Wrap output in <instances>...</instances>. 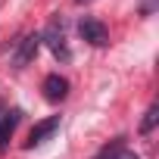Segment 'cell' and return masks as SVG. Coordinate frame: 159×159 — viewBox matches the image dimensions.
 I'll return each instance as SVG.
<instances>
[{
	"instance_id": "cell-4",
	"label": "cell",
	"mask_w": 159,
	"mask_h": 159,
	"mask_svg": "<svg viewBox=\"0 0 159 159\" xmlns=\"http://www.w3.org/2000/svg\"><path fill=\"white\" fill-rule=\"evenodd\" d=\"M66 94H69V81L62 75H47L44 78V97L50 100V103H59V100H66Z\"/></svg>"
},
{
	"instance_id": "cell-11",
	"label": "cell",
	"mask_w": 159,
	"mask_h": 159,
	"mask_svg": "<svg viewBox=\"0 0 159 159\" xmlns=\"http://www.w3.org/2000/svg\"><path fill=\"white\" fill-rule=\"evenodd\" d=\"M3 112H7V109H3V103H0V119H3Z\"/></svg>"
},
{
	"instance_id": "cell-10",
	"label": "cell",
	"mask_w": 159,
	"mask_h": 159,
	"mask_svg": "<svg viewBox=\"0 0 159 159\" xmlns=\"http://www.w3.org/2000/svg\"><path fill=\"white\" fill-rule=\"evenodd\" d=\"M116 159H137V153H128V150H122V153H119Z\"/></svg>"
},
{
	"instance_id": "cell-9",
	"label": "cell",
	"mask_w": 159,
	"mask_h": 159,
	"mask_svg": "<svg viewBox=\"0 0 159 159\" xmlns=\"http://www.w3.org/2000/svg\"><path fill=\"white\" fill-rule=\"evenodd\" d=\"M159 7V0H140V16H153Z\"/></svg>"
},
{
	"instance_id": "cell-8",
	"label": "cell",
	"mask_w": 159,
	"mask_h": 159,
	"mask_svg": "<svg viewBox=\"0 0 159 159\" xmlns=\"http://www.w3.org/2000/svg\"><path fill=\"white\" fill-rule=\"evenodd\" d=\"M122 150H125V140L119 137V140H112V143H106V147H103V150H100V153H97L94 159H116V156H119Z\"/></svg>"
},
{
	"instance_id": "cell-1",
	"label": "cell",
	"mask_w": 159,
	"mask_h": 159,
	"mask_svg": "<svg viewBox=\"0 0 159 159\" xmlns=\"http://www.w3.org/2000/svg\"><path fill=\"white\" fill-rule=\"evenodd\" d=\"M41 41L50 47V53L56 56V59H69L72 53H69V44H66V34H62V25H56V22H50L47 28H44V34H41Z\"/></svg>"
},
{
	"instance_id": "cell-2",
	"label": "cell",
	"mask_w": 159,
	"mask_h": 159,
	"mask_svg": "<svg viewBox=\"0 0 159 159\" xmlns=\"http://www.w3.org/2000/svg\"><path fill=\"white\" fill-rule=\"evenodd\" d=\"M38 47H41V34H25V38L19 41V47L13 50V66H16V69L28 66V62L38 56Z\"/></svg>"
},
{
	"instance_id": "cell-7",
	"label": "cell",
	"mask_w": 159,
	"mask_h": 159,
	"mask_svg": "<svg viewBox=\"0 0 159 159\" xmlns=\"http://www.w3.org/2000/svg\"><path fill=\"white\" fill-rule=\"evenodd\" d=\"M159 122V103H150V109L143 112V122H140V134H150Z\"/></svg>"
},
{
	"instance_id": "cell-6",
	"label": "cell",
	"mask_w": 159,
	"mask_h": 159,
	"mask_svg": "<svg viewBox=\"0 0 159 159\" xmlns=\"http://www.w3.org/2000/svg\"><path fill=\"white\" fill-rule=\"evenodd\" d=\"M56 125H59V116H50L47 122H41V125H34L31 128V134H28V147H38V143H44L53 131H56Z\"/></svg>"
},
{
	"instance_id": "cell-3",
	"label": "cell",
	"mask_w": 159,
	"mask_h": 159,
	"mask_svg": "<svg viewBox=\"0 0 159 159\" xmlns=\"http://www.w3.org/2000/svg\"><path fill=\"white\" fill-rule=\"evenodd\" d=\"M78 31H81V38H84L88 44H94V47H103V44H106V38H109L106 25H103V22H97V19H81Z\"/></svg>"
},
{
	"instance_id": "cell-5",
	"label": "cell",
	"mask_w": 159,
	"mask_h": 159,
	"mask_svg": "<svg viewBox=\"0 0 159 159\" xmlns=\"http://www.w3.org/2000/svg\"><path fill=\"white\" fill-rule=\"evenodd\" d=\"M19 109H7L3 112V119H0V153L7 150V143H10V137H13V131H16V125H19Z\"/></svg>"
}]
</instances>
